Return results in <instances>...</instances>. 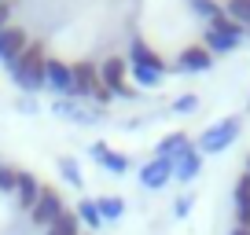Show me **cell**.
<instances>
[{
    "instance_id": "603a6c76",
    "label": "cell",
    "mask_w": 250,
    "mask_h": 235,
    "mask_svg": "<svg viewBox=\"0 0 250 235\" xmlns=\"http://www.w3.org/2000/svg\"><path fill=\"white\" fill-rule=\"evenodd\" d=\"M59 173H62V180L70 184V188H81V184H85V173H81L78 158H59Z\"/></svg>"
},
{
    "instance_id": "7402d4cb",
    "label": "cell",
    "mask_w": 250,
    "mask_h": 235,
    "mask_svg": "<svg viewBox=\"0 0 250 235\" xmlns=\"http://www.w3.org/2000/svg\"><path fill=\"white\" fill-rule=\"evenodd\" d=\"M78 220L88 228V232H96V228L103 224V220H100V210H96V198H81V202H78Z\"/></svg>"
},
{
    "instance_id": "ffe728a7",
    "label": "cell",
    "mask_w": 250,
    "mask_h": 235,
    "mask_svg": "<svg viewBox=\"0 0 250 235\" xmlns=\"http://www.w3.org/2000/svg\"><path fill=\"white\" fill-rule=\"evenodd\" d=\"M129 74H133V81L140 88H155V85H162V78H166V70H151V66H136V63H129Z\"/></svg>"
},
{
    "instance_id": "e0dca14e",
    "label": "cell",
    "mask_w": 250,
    "mask_h": 235,
    "mask_svg": "<svg viewBox=\"0 0 250 235\" xmlns=\"http://www.w3.org/2000/svg\"><path fill=\"white\" fill-rule=\"evenodd\" d=\"M235 220L239 228H250V173L235 180Z\"/></svg>"
},
{
    "instance_id": "ba28073f",
    "label": "cell",
    "mask_w": 250,
    "mask_h": 235,
    "mask_svg": "<svg viewBox=\"0 0 250 235\" xmlns=\"http://www.w3.org/2000/svg\"><path fill=\"white\" fill-rule=\"evenodd\" d=\"M41 180L33 176V173H26V169H15V202H19V210H33L37 206V198H41Z\"/></svg>"
},
{
    "instance_id": "9c48e42d",
    "label": "cell",
    "mask_w": 250,
    "mask_h": 235,
    "mask_svg": "<svg viewBox=\"0 0 250 235\" xmlns=\"http://www.w3.org/2000/svg\"><path fill=\"white\" fill-rule=\"evenodd\" d=\"M26 44H30V37H26L22 26H4V30H0V63L8 66L15 55L26 52Z\"/></svg>"
},
{
    "instance_id": "44dd1931",
    "label": "cell",
    "mask_w": 250,
    "mask_h": 235,
    "mask_svg": "<svg viewBox=\"0 0 250 235\" xmlns=\"http://www.w3.org/2000/svg\"><path fill=\"white\" fill-rule=\"evenodd\" d=\"M225 19H232L235 26L247 30V26H250V0H228V4H225Z\"/></svg>"
},
{
    "instance_id": "484cf974",
    "label": "cell",
    "mask_w": 250,
    "mask_h": 235,
    "mask_svg": "<svg viewBox=\"0 0 250 235\" xmlns=\"http://www.w3.org/2000/svg\"><path fill=\"white\" fill-rule=\"evenodd\" d=\"M195 107H199V96H195V92H188V96H180V99H173V110H177V114H191Z\"/></svg>"
},
{
    "instance_id": "ac0fdd59",
    "label": "cell",
    "mask_w": 250,
    "mask_h": 235,
    "mask_svg": "<svg viewBox=\"0 0 250 235\" xmlns=\"http://www.w3.org/2000/svg\"><path fill=\"white\" fill-rule=\"evenodd\" d=\"M96 210H100L103 224H118L122 213H125V198L122 195H103V198H96Z\"/></svg>"
},
{
    "instance_id": "d4e9b609",
    "label": "cell",
    "mask_w": 250,
    "mask_h": 235,
    "mask_svg": "<svg viewBox=\"0 0 250 235\" xmlns=\"http://www.w3.org/2000/svg\"><path fill=\"white\" fill-rule=\"evenodd\" d=\"M191 206H195V195H191V191H184V195H180L177 202H173V217H177V220H184L188 213H191Z\"/></svg>"
},
{
    "instance_id": "d6986e66",
    "label": "cell",
    "mask_w": 250,
    "mask_h": 235,
    "mask_svg": "<svg viewBox=\"0 0 250 235\" xmlns=\"http://www.w3.org/2000/svg\"><path fill=\"white\" fill-rule=\"evenodd\" d=\"M44 235H81V220H78V213H62V217H55L52 224L44 228Z\"/></svg>"
},
{
    "instance_id": "9a60e30c",
    "label": "cell",
    "mask_w": 250,
    "mask_h": 235,
    "mask_svg": "<svg viewBox=\"0 0 250 235\" xmlns=\"http://www.w3.org/2000/svg\"><path fill=\"white\" fill-rule=\"evenodd\" d=\"M125 63L151 66V70H166L162 55H158V52H151V48H147V40H144V37H133V40H129V59H125Z\"/></svg>"
},
{
    "instance_id": "cb8c5ba5",
    "label": "cell",
    "mask_w": 250,
    "mask_h": 235,
    "mask_svg": "<svg viewBox=\"0 0 250 235\" xmlns=\"http://www.w3.org/2000/svg\"><path fill=\"white\" fill-rule=\"evenodd\" d=\"M191 11H195L199 19H206V26H210L213 19L225 15V8H221V4H213V0H191Z\"/></svg>"
},
{
    "instance_id": "4316f807",
    "label": "cell",
    "mask_w": 250,
    "mask_h": 235,
    "mask_svg": "<svg viewBox=\"0 0 250 235\" xmlns=\"http://www.w3.org/2000/svg\"><path fill=\"white\" fill-rule=\"evenodd\" d=\"M0 191H15V169L0 165Z\"/></svg>"
},
{
    "instance_id": "7a4b0ae2",
    "label": "cell",
    "mask_w": 250,
    "mask_h": 235,
    "mask_svg": "<svg viewBox=\"0 0 250 235\" xmlns=\"http://www.w3.org/2000/svg\"><path fill=\"white\" fill-rule=\"evenodd\" d=\"M247 40V30L243 26H235L232 19H213L210 26H206V33H203V48L210 55H225V52H235V48Z\"/></svg>"
},
{
    "instance_id": "83f0119b",
    "label": "cell",
    "mask_w": 250,
    "mask_h": 235,
    "mask_svg": "<svg viewBox=\"0 0 250 235\" xmlns=\"http://www.w3.org/2000/svg\"><path fill=\"white\" fill-rule=\"evenodd\" d=\"M15 110H22V114H37V99H33V96H19Z\"/></svg>"
},
{
    "instance_id": "4dcf8cb0",
    "label": "cell",
    "mask_w": 250,
    "mask_h": 235,
    "mask_svg": "<svg viewBox=\"0 0 250 235\" xmlns=\"http://www.w3.org/2000/svg\"><path fill=\"white\" fill-rule=\"evenodd\" d=\"M247 173H250V155H247Z\"/></svg>"
},
{
    "instance_id": "277c9868",
    "label": "cell",
    "mask_w": 250,
    "mask_h": 235,
    "mask_svg": "<svg viewBox=\"0 0 250 235\" xmlns=\"http://www.w3.org/2000/svg\"><path fill=\"white\" fill-rule=\"evenodd\" d=\"M96 70H100V85L107 88L114 99H133V96H136L133 88L125 85V74H129V63H125V59H118V55H107V59H103Z\"/></svg>"
},
{
    "instance_id": "f1b7e54d",
    "label": "cell",
    "mask_w": 250,
    "mask_h": 235,
    "mask_svg": "<svg viewBox=\"0 0 250 235\" xmlns=\"http://www.w3.org/2000/svg\"><path fill=\"white\" fill-rule=\"evenodd\" d=\"M8 19H11V0H0V30L8 26Z\"/></svg>"
},
{
    "instance_id": "7c38bea8",
    "label": "cell",
    "mask_w": 250,
    "mask_h": 235,
    "mask_svg": "<svg viewBox=\"0 0 250 235\" xmlns=\"http://www.w3.org/2000/svg\"><path fill=\"white\" fill-rule=\"evenodd\" d=\"M169 180H173V165H169V162H162V158H151L147 165H140V184H144L147 191L166 188Z\"/></svg>"
},
{
    "instance_id": "6da1fadb",
    "label": "cell",
    "mask_w": 250,
    "mask_h": 235,
    "mask_svg": "<svg viewBox=\"0 0 250 235\" xmlns=\"http://www.w3.org/2000/svg\"><path fill=\"white\" fill-rule=\"evenodd\" d=\"M44 66H48V55H44V44H37V40H30L26 44L22 55H15L4 70H8V78L15 81V88L22 96H37L41 88H44Z\"/></svg>"
},
{
    "instance_id": "f546056e",
    "label": "cell",
    "mask_w": 250,
    "mask_h": 235,
    "mask_svg": "<svg viewBox=\"0 0 250 235\" xmlns=\"http://www.w3.org/2000/svg\"><path fill=\"white\" fill-rule=\"evenodd\" d=\"M232 235H250V228H239V224H235V228H232Z\"/></svg>"
},
{
    "instance_id": "3957f363",
    "label": "cell",
    "mask_w": 250,
    "mask_h": 235,
    "mask_svg": "<svg viewBox=\"0 0 250 235\" xmlns=\"http://www.w3.org/2000/svg\"><path fill=\"white\" fill-rule=\"evenodd\" d=\"M239 129H243L239 118H221V121H213V125L206 129L203 136H199L195 151H199V155H221V151H228V147L235 143Z\"/></svg>"
},
{
    "instance_id": "8992f818",
    "label": "cell",
    "mask_w": 250,
    "mask_h": 235,
    "mask_svg": "<svg viewBox=\"0 0 250 235\" xmlns=\"http://www.w3.org/2000/svg\"><path fill=\"white\" fill-rule=\"evenodd\" d=\"M44 88H52L59 99H70V96H74V66L62 63V59H48V66H44Z\"/></svg>"
},
{
    "instance_id": "30bf717a",
    "label": "cell",
    "mask_w": 250,
    "mask_h": 235,
    "mask_svg": "<svg viewBox=\"0 0 250 235\" xmlns=\"http://www.w3.org/2000/svg\"><path fill=\"white\" fill-rule=\"evenodd\" d=\"M100 88V70L96 63H78L74 66V96L70 99H92Z\"/></svg>"
},
{
    "instance_id": "2e32d148",
    "label": "cell",
    "mask_w": 250,
    "mask_h": 235,
    "mask_svg": "<svg viewBox=\"0 0 250 235\" xmlns=\"http://www.w3.org/2000/svg\"><path fill=\"white\" fill-rule=\"evenodd\" d=\"M203 173V155H199L195 147H188L184 155H180V162L173 165V180H180V184H191Z\"/></svg>"
},
{
    "instance_id": "52a82bcc",
    "label": "cell",
    "mask_w": 250,
    "mask_h": 235,
    "mask_svg": "<svg viewBox=\"0 0 250 235\" xmlns=\"http://www.w3.org/2000/svg\"><path fill=\"white\" fill-rule=\"evenodd\" d=\"M66 213V206H62V195L55 188H44L41 191V198H37V206L30 210V217H33V224H41V228H48L55 217H62Z\"/></svg>"
},
{
    "instance_id": "8fae6325",
    "label": "cell",
    "mask_w": 250,
    "mask_h": 235,
    "mask_svg": "<svg viewBox=\"0 0 250 235\" xmlns=\"http://www.w3.org/2000/svg\"><path fill=\"white\" fill-rule=\"evenodd\" d=\"M213 66V55L206 52L203 44H191V48H184V52L177 55V70L180 74H206Z\"/></svg>"
},
{
    "instance_id": "5b68a950",
    "label": "cell",
    "mask_w": 250,
    "mask_h": 235,
    "mask_svg": "<svg viewBox=\"0 0 250 235\" xmlns=\"http://www.w3.org/2000/svg\"><path fill=\"white\" fill-rule=\"evenodd\" d=\"M52 114L66 118V121H74V125H100L103 121V110L96 107V103H88V99H55Z\"/></svg>"
},
{
    "instance_id": "5bb4252c",
    "label": "cell",
    "mask_w": 250,
    "mask_h": 235,
    "mask_svg": "<svg viewBox=\"0 0 250 235\" xmlns=\"http://www.w3.org/2000/svg\"><path fill=\"white\" fill-rule=\"evenodd\" d=\"M191 147V140H188L184 133H169V136H162L158 140V147H155V158H162V162H169V165H177L180 162V155Z\"/></svg>"
},
{
    "instance_id": "4fadbf2b",
    "label": "cell",
    "mask_w": 250,
    "mask_h": 235,
    "mask_svg": "<svg viewBox=\"0 0 250 235\" xmlns=\"http://www.w3.org/2000/svg\"><path fill=\"white\" fill-rule=\"evenodd\" d=\"M88 155H92L103 169H110V173H125V169H129V158H125L122 151H114L110 143H103V140H96L92 147H88Z\"/></svg>"
}]
</instances>
